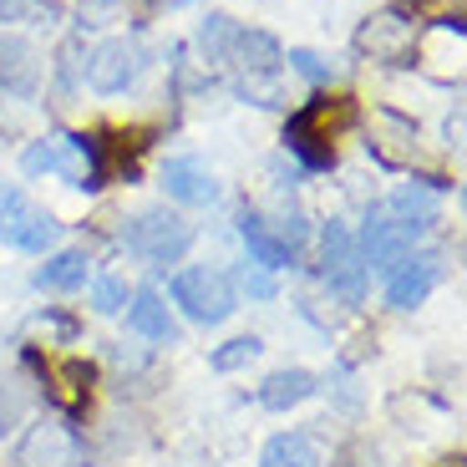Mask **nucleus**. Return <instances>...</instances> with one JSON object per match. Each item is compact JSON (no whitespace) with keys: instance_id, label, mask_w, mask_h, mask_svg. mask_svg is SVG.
Returning a JSON list of instances; mask_svg holds the SVG:
<instances>
[{"instance_id":"15","label":"nucleus","mask_w":467,"mask_h":467,"mask_svg":"<svg viewBox=\"0 0 467 467\" xmlns=\"http://www.w3.org/2000/svg\"><path fill=\"white\" fill-rule=\"evenodd\" d=\"M0 87L11 97H36L41 87V51L26 36H0Z\"/></svg>"},{"instance_id":"30","label":"nucleus","mask_w":467,"mask_h":467,"mask_svg":"<svg viewBox=\"0 0 467 467\" xmlns=\"http://www.w3.org/2000/svg\"><path fill=\"white\" fill-rule=\"evenodd\" d=\"M234 290L249 295V300H275V295H280V280L259 265H239V285H234Z\"/></svg>"},{"instance_id":"13","label":"nucleus","mask_w":467,"mask_h":467,"mask_svg":"<svg viewBox=\"0 0 467 467\" xmlns=\"http://www.w3.org/2000/svg\"><path fill=\"white\" fill-rule=\"evenodd\" d=\"M239 239H244V249H249V265L269 269V275L300 265V254H295L280 234H275V223H265L254 209H239Z\"/></svg>"},{"instance_id":"8","label":"nucleus","mask_w":467,"mask_h":467,"mask_svg":"<svg viewBox=\"0 0 467 467\" xmlns=\"http://www.w3.org/2000/svg\"><path fill=\"white\" fill-rule=\"evenodd\" d=\"M442 280H447L442 249H411V254L386 275V305H391V310H417Z\"/></svg>"},{"instance_id":"2","label":"nucleus","mask_w":467,"mask_h":467,"mask_svg":"<svg viewBox=\"0 0 467 467\" xmlns=\"http://www.w3.org/2000/svg\"><path fill=\"white\" fill-rule=\"evenodd\" d=\"M122 244H128V254L142 259L148 269L183 265V254L193 249V223H188L178 209L158 203V209H142L138 219H128V229H122Z\"/></svg>"},{"instance_id":"37","label":"nucleus","mask_w":467,"mask_h":467,"mask_svg":"<svg viewBox=\"0 0 467 467\" xmlns=\"http://www.w3.org/2000/svg\"><path fill=\"white\" fill-rule=\"evenodd\" d=\"M0 193H5V183H0Z\"/></svg>"},{"instance_id":"34","label":"nucleus","mask_w":467,"mask_h":467,"mask_svg":"<svg viewBox=\"0 0 467 467\" xmlns=\"http://www.w3.org/2000/svg\"><path fill=\"white\" fill-rule=\"evenodd\" d=\"M31 16V0H0V26H16Z\"/></svg>"},{"instance_id":"18","label":"nucleus","mask_w":467,"mask_h":467,"mask_svg":"<svg viewBox=\"0 0 467 467\" xmlns=\"http://www.w3.org/2000/svg\"><path fill=\"white\" fill-rule=\"evenodd\" d=\"M259 467H320V447L310 432H275L259 447Z\"/></svg>"},{"instance_id":"16","label":"nucleus","mask_w":467,"mask_h":467,"mask_svg":"<svg viewBox=\"0 0 467 467\" xmlns=\"http://www.w3.org/2000/svg\"><path fill=\"white\" fill-rule=\"evenodd\" d=\"M128 330L142 340H152V346H178V320H173V310H168V300L158 290H132Z\"/></svg>"},{"instance_id":"7","label":"nucleus","mask_w":467,"mask_h":467,"mask_svg":"<svg viewBox=\"0 0 467 467\" xmlns=\"http://www.w3.org/2000/svg\"><path fill=\"white\" fill-rule=\"evenodd\" d=\"M26 361L41 366V391H47V401L61 411V417H82L87 401H92V361H82V356H67V361H41L36 350H26Z\"/></svg>"},{"instance_id":"19","label":"nucleus","mask_w":467,"mask_h":467,"mask_svg":"<svg viewBox=\"0 0 467 467\" xmlns=\"http://www.w3.org/2000/svg\"><path fill=\"white\" fill-rule=\"evenodd\" d=\"M386 209H391V219L427 223V229H432V223H437V193L421 183V178H411V183H397V188H391Z\"/></svg>"},{"instance_id":"29","label":"nucleus","mask_w":467,"mask_h":467,"mask_svg":"<svg viewBox=\"0 0 467 467\" xmlns=\"http://www.w3.org/2000/svg\"><path fill=\"white\" fill-rule=\"evenodd\" d=\"M234 92L254 107H285V92H280V77H239Z\"/></svg>"},{"instance_id":"14","label":"nucleus","mask_w":467,"mask_h":467,"mask_svg":"<svg viewBox=\"0 0 467 467\" xmlns=\"http://www.w3.org/2000/svg\"><path fill=\"white\" fill-rule=\"evenodd\" d=\"M229 67H239V77H280L285 67V47L259 26H239L229 51Z\"/></svg>"},{"instance_id":"1","label":"nucleus","mask_w":467,"mask_h":467,"mask_svg":"<svg viewBox=\"0 0 467 467\" xmlns=\"http://www.w3.org/2000/svg\"><path fill=\"white\" fill-rule=\"evenodd\" d=\"M356 122L350 97H310L300 112L285 117V152H290L300 173H330L336 168V132Z\"/></svg>"},{"instance_id":"25","label":"nucleus","mask_w":467,"mask_h":467,"mask_svg":"<svg viewBox=\"0 0 467 467\" xmlns=\"http://www.w3.org/2000/svg\"><path fill=\"white\" fill-rule=\"evenodd\" d=\"M92 290H87V305H92L97 316H122L132 300V285L122 280V275H92Z\"/></svg>"},{"instance_id":"17","label":"nucleus","mask_w":467,"mask_h":467,"mask_svg":"<svg viewBox=\"0 0 467 467\" xmlns=\"http://www.w3.org/2000/svg\"><path fill=\"white\" fill-rule=\"evenodd\" d=\"M87 280H92V254H87V249H57V254H47V265H36V275H31V285L41 295H77Z\"/></svg>"},{"instance_id":"35","label":"nucleus","mask_w":467,"mask_h":467,"mask_svg":"<svg viewBox=\"0 0 467 467\" xmlns=\"http://www.w3.org/2000/svg\"><path fill=\"white\" fill-rule=\"evenodd\" d=\"M442 138H447V148H457V138H462V117H447Z\"/></svg>"},{"instance_id":"36","label":"nucleus","mask_w":467,"mask_h":467,"mask_svg":"<svg viewBox=\"0 0 467 467\" xmlns=\"http://www.w3.org/2000/svg\"><path fill=\"white\" fill-rule=\"evenodd\" d=\"M163 5H193V0H163Z\"/></svg>"},{"instance_id":"28","label":"nucleus","mask_w":467,"mask_h":467,"mask_svg":"<svg viewBox=\"0 0 467 467\" xmlns=\"http://www.w3.org/2000/svg\"><path fill=\"white\" fill-rule=\"evenodd\" d=\"M57 163H61V138H36V142H26V148H21V173L26 178L57 173Z\"/></svg>"},{"instance_id":"33","label":"nucleus","mask_w":467,"mask_h":467,"mask_svg":"<svg viewBox=\"0 0 467 467\" xmlns=\"http://www.w3.org/2000/svg\"><path fill=\"white\" fill-rule=\"evenodd\" d=\"M41 326H51V330H57V336H61V340H67V346H71V340H77V330H82V326H77V320H71V316H61V310H41Z\"/></svg>"},{"instance_id":"11","label":"nucleus","mask_w":467,"mask_h":467,"mask_svg":"<svg viewBox=\"0 0 467 467\" xmlns=\"http://www.w3.org/2000/svg\"><path fill=\"white\" fill-rule=\"evenodd\" d=\"M57 239H61L57 213L36 209L31 199H26L21 209L11 213V219L0 223V244H5V249H21V254H51V249H57Z\"/></svg>"},{"instance_id":"31","label":"nucleus","mask_w":467,"mask_h":467,"mask_svg":"<svg viewBox=\"0 0 467 467\" xmlns=\"http://www.w3.org/2000/svg\"><path fill=\"white\" fill-rule=\"evenodd\" d=\"M21 427V397L16 391H5V381H0V442Z\"/></svg>"},{"instance_id":"5","label":"nucleus","mask_w":467,"mask_h":467,"mask_svg":"<svg viewBox=\"0 0 467 467\" xmlns=\"http://www.w3.org/2000/svg\"><path fill=\"white\" fill-rule=\"evenodd\" d=\"M148 67H152V51L142 47L138 36H107L102 47L82 61V82L97 97H117V92H128Z\"/></svg>"},{"instance_id":"10","label":"nucleus","mask_w":467,"mask_h":467,"mask_svg":"<svg viewBox=\"0 0 467 467\" xmlns=\"http://www.w3.org/2000/svg\"><path fill=\"white\" fill-rule=\"evenodd\" d=\"M163 193L173 203H188V209H213L219 203V178H213V168L203 163V158H193V152H183V158H168L163 163Z\"/></svg>"},{"instance_id":"4","label":"nucleus","mask_w":467,"mask_h":467,"mask_svg":"<svg viewBox=\"0 0 467 467\" xmlns=\"http://www.w3.org/2000/svg\"><path fill=\"white\" fill-rule=\"evenodd\" d=\"M417 26L421 16L407 11V5H381L376 16H366L350 36L356 57H371V61H386V67H411L417 57Z\"/></svg>"},{"instance_id":"27","label":"nucleus","mask_w":467,"mask_h":467,"mask_svg":"<svg viewBox=\"0 0 467 467\" xmlns=\"http://www.w3.org/2000/svg\"><path fill=\"white\" fill-rule=\"evenodd\" d=\"M82 36H67V47L57 51V102L71 107V97H77V77H82Z\"/></svg>"},{"instance_id":"3","label":"nucleus","mask_w":467,"mask_h":467,"mask_svg":"<svg viewBox=\"0 0 467 467\" xmlns=\"http://www.w3.org/2000/svg\"><path fill=\"white\" fill-rule=\"evenodd\" d=\"M168 295H173V305L193 320V326H223V320L239 310L234 275H223L219 265H183V269H173Z\"/></svg>"},{"instance_id":"20","label":"nucleus","mask_w":467,"mask_h":467,"mask_svg":"<svg viewBox=\"0 0 467 467\" xmlns=\"http://www.w3.org/2000/svg\"><path fill=\"white\" fill-rule=\"evenodd\" d=\"M234 36H239V21L223 11H209L199 21V36H193V47H199L203 61H213V67H229V51H234Z\"/></svg>"},{"instance_id":"24","label":"nucleus","mask_w":467,"mask_h":467,"mask_svg":"<svg viewBox=\"0 0 467 467\" xmlns=\"http://www.w3.org/2000/svg\"><path fill=\"white\" fill-rule=\"evenodd\" d=\"M346 259H356V229H350L346 219H330L326 229H320V275L340 269Z\"/></svg>"},{"instance_id":"26","label":"nucleus","mask_w":467,"mask_h":467,"mask_svg":"<svg viewBox=\"0 0 467 467\" xmlns=\"http://www.w3.org/2000/svg\"><path fill=\"white\" fill-rule=\"evenodd\" d=\"M285 61H290V71H295V77H305L310 87L336 82V71H340L326 51H310V47H290V51H285Z\"/></svg>"},{"instance_id":"9","label":"nucleus","mask_w":467,"mask_h":467,"mask_svg":"<svg viewBox=\"0 0 467 467\" xmlns=\"http://www.w3.org/2000/svg\"><path fill=\"white\" fill-rule=\"evenodd\" d=\"M16 467H82V442L67 421H36L16 447Z\"/></svg>"},{"instance_id":"22","label":"nucleus","mask_w":467,"mask_h":467,"mask_svg":"<svg viewBox=\"0 0 467 467\" xmlns=\"http://www.w3.org/2000/svg\"><path fill=\"white\" fill-rule=\"evenodd\" d=\"M259 356H265V340L259 336H234V340H223V346L209 350V371L234 376V371H244V366H254Z\"/></svg>"},{"instance_id":"23","label":"nucleus","mask_w":467,"mask_h":467,"mask_svg":"<svg viewBox=\"0 0 467 467\" xmlns=\"http://www.w3.org/2000/svg\"><path fill=\"white\" fill-rule=\"evenodd\" d=\"M320 391H330V401H336L340 411H350V417L366 407L361 376H356V366H346V361H336V366H330V376H320Z\"/></svg>"},{"instance_id":"12","label":"nucleus","mask_w":467,"mask_h":467,"mask_svg":"<svg viewBox=\"0 0 467 467\" xmlns=\"http://www.w3.org/2000/svg\"><path fill=\"white\" fill-rule=\"evenodd\" d=\"M310 397H320V376L310 371V366H280V371H269L254 391V401L265 411H295Z\"/></svg>"},{"instance_id":"21","label":"nucleus","mask_w":467,"mask_h":467,"mask_svg":"<svg viewBox=\"0 0 467 467\" xmlns=\"http://www.w3.org/2000/svg\"><path fill=\"white\" fill-rule=\"evenodd\" d=\"M326 290H330V300H340L346 310L366 305V290H371V269L361 265V254L346 259L340 269H330V275H326Z\"/></svg>"},{"instance_id":"32","label":"nucleus","mask_w":467,"mask_h":467,"mask_svg":"<svg viewBox=\"0 0 467 467\" xmlns=\"http://www.w3.org/2000/svg\"><path fill=\"white\" fill-rule=\"evenodd\" d=\"M275 234H280L285 244H290L295 254H300V244H305V234H310V219H305V213H285V219L275 223Z\"/></svg>"},{"instance_id":"6","label":"nucleus","mask_w":467,"mask_h":467,"mask_svg":"<svg viewBox=\"0 0 467 467\" xmlns=\"http://www.w3.org/2000/svg\"><path fill=\"white\" fill-rule=\"evenodd\" d=\"M421 234H427V223H407V219H391V213L371 209L361 223V234H356V254H361V265L371 269V275H391V269L421 244Z\"/></svg>"}]
</instances>
